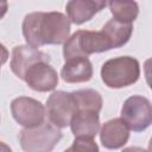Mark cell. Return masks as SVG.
Instances as JSON below:
<instances>
[{
  "instance_id": "13",
  "label": "cell",
  "mask_w": 152,
  "mask_h": 152,
  "mask_svg": "<svg viewBox=\"0 0 152 152\" xmlns=\"http://www.w3.org/2000/svg\"><path fill=\"white\" fill-rule=\"evenodd\" d=\"M61 76L66 83L88 82L93 77V65L87 57H75L65 61Z\"/></svg>"
},
{
  "instance_id": "22",
  "label": "cell",
  "mask_w": 152,
  "mask_h": 152,
  "mask_svg": "<svg viewBox=\"0 0 152 152\" xmlns=\"http://www.w3.org/2000/svg\"><path fill=\"white\" fill-rule=\"evenodd\" d=\"M64 152H71V150H70V147H69V148H66V150H65Z\"/></svg>"
},
{
  "instance_id": "8",
  "label": "cell",
  "mask_w": 152,
  "mask_h": 152,
  "mask_svg": "<svg viewBox=\"0 0 152 152\" xmlns=\"http://www.w3.org/2000/svg\"><path fill=\"white\" fill-rule=\"evenodd\" d=\"M24 81L26 84L36 91H51L58 84L57 71L49 64V62H37L31 65L25 76Z\"/></svg>"
},
{
  "instance_id": "10",
  "label": "cell",
  "mask_w": 152,
  "mask_h": 152,
  "mask_svg": "<svg viewBox=\"0 0 152 152\" xmlns=\"http://www.w3.org/2000/svg\"><path fill=\"white\" fill-rule=\"evenodd\" d=\"M129 139V128L121 118L106 121L100 131V140L103 147L118 150L127 144Z\"/></svg>"
},
{
  "instance_id": "14",
  "label": "cell",
  "mask_w": 152,
  "mask_h": 152,
  "mask_svg": "<svg viewBox=\"0 0 152 152\" xmlns=\"http://www.w3.org/2000/svg\"><path fill=\"white\" fill-rule=\"evenodd\" d=\"M101 32L109 40L112 49H116L124 46L129 40L133 32V26L132 24H125L115 19H110L103 25Z\"/></svg>"
},
{
  "instance_id": "5",
  "label": "cell",
  "mask_w": 152,
  "mask_h": 152,
  "mask_svg": "<svg viewBox=\"0 0 152 152\" xmlns=\"http://www.w3.org/2000/svg\"><path fill=\"white\" fill-rule=\"evenodd\" d=\"M77 112V104L72 93L63 90L53 91L46 100L48 121L57 128H65L70 125L72 115Z\"/></svg>"
},
{
  "instance_id": "20",
  "label": "cell",
  "mask_w": 152,
  "mask_h": 152,
  "mask_svg": "<svg viewBox=\"0 0 152 152\" xmlns=\"http://www.w3.org/2000/svg\"><path fill=\"white\" fill-rule=\"evenodd\" d=\"M8 10V4L6 1H0V19L6 14Z\"/></svg>"
},
{
  "instance_id": "1",
  "label": "cell",
  "mask_w": 152,
  "mask_h": 152,
  "mask_svg": "<svg viewBox=\"0 0 152 152\" xmlns=\"http://www.w3.org/2000/svg\"><path fill=\"white\" fill-rule=\"evenodd\" d=\"M23 36L28 46L64 44L70 34V20L61 12H33L23 20Z\"/></svg>"
},
{
  "instance_id": "7",
  "label": "cell",
  "mask_w": 152,
  "mask_h": 152,
  "mask_svg": "<svg viewBox=\"0 0 152 152\" xmlns=\"http://www.w3.org/2000/svg\"><path fill=\"white\" fill-rule=\"evenodd\" d=\"M13 119L24 128L39 126L45 118V107L40 101L27 96H19L11 102Z\"/></svg>"
},
{
  "instance_id": "4",
  "label": "cell",
  "mask_w": 152,
  "mask_h": 152,
  "mask_svg": "<svg viewBox=\"0 0 152 152\" xmlns=\"http://www.w3.org/2000/svg\"><path fill=\"white\" fill-rule=\"evenodd\" d=\"M63 134L49 121L33 128H24L19 133L20 146L25 152H51Z\"/></svg>"
},
{
  "instance_id": "6",
  "label": "cell",
  "mask_w": 152,
  "mask_h": 152,
  "mask_svg": "<svg viewBox=\"0 0 152 152\" xmlns=\"http://www.w3.org/2000/svg\"><path fill=\"white\" fill-rule=\"evenodd\" d=\"M121 119L134 132L145 131L152 122V107L148 99L133 95L121 107Z\"/></svg>"
},
{
  "instance_id": "16",
  "label": "cell",
  "mask_w": 152,
  "mask_h": 152,
  "mask_svg": "<svg viewBox=\"0 0 152 152\" xmlns=\"http://www.w3.org/2000/svg\"><path fill=\"white\" fill-rule=\"evenodd\" d=\"M108 6L113 19L125 24H132L139 14V6L135 1H109Z\"/></svg>"
},
{
  "instance_id": "19",
  "label": "cell",
  "mask_w": 152,
  "mask_h": 152,
  "mask_svg": "<svg viewBox=\"0 0 152 152\" xmlns=\"http://www.w3.org/2000/svg\"><path fill=\"white\" fill-rule=\"evenodd\" d=\"M122 152H148L147 150L145 148H141V147H138V146H131V147H127V148H124Z\"/></svg>"
},
{
  "instance_id": "3",
  "label": "cell",
  "mask_w": 152,
  "mask_h": 152,
  "mask_svg": "<svg viewBox=\"0 0 152 152\" xmlns=\"http://www.w3.org/2000/svg\"><path fill=\"white\" fill-rule=\"evenodd\" d=\"M110 43L106 36L99 31L78 30L69 37L63 45V56L68 61L75 57H87L91 53L104 52L110 50Z\"/></svg>"
},
{
  "instance_id": "9",
  "label": "cell",
  "mask_w": 152,
  "mask_h": 152,
  "mask_svg": "<svg viewBox=\"0 0 152 152\" xmlns=\"http://www.w3.org/2000/svg\"><path fill=\"white\" fill-rule=\"evenodd\" d=\"M49 62L50 57L40 51L39 49H34L26 45H17L12 50V58H11V70L12 72L20 80L24 81V76L27 69L37 62Z\"/></svg>"
},
{
  "instance_id": "21",
  "label": "cell",
  "mask_w": 152,
  "mask_h": 152,
  "mask_svg": "<svg viewBox=\"0 0 152 152\" xmlns=\"http://www.w3.org/2000/svg\"><path fill=\"white\" fill-rule=\"evenodd\" d=\"M0 152H12V150L10 148V146L2 141H0Z\"/></svg>"
},
{
  "instance_id": "18",
  "label": "cell",
  "mask_w": 152,
  "mask_h": 152,
  "mask_svg": "<svg viewBox=\"0 0 152 152\" xmlns=\"http://www.w3.org/2000/svg\"><path fill=\"white\" fill-rule=\"evenodd\" d=\"M8 57H10L8 50L5 48V45H4V44H1V43H0V66L7 62Z\"/></svg>"
},
{
  "instance_id": "11",
  "label": "cell",
  "mask_w": 152,
  "mask_h": 152,
  "mask_svg": "<svg viewBox=\"0 0 152 152\" xmlns=\"http://www.w3.org/2000/svg\"><path fill=\"white\" fill-rule=\"evenodd\" d=\"M106 5L107 2L101 0H71L66 2L65 10L68 19L76 25H81L90 20Z\"/></svg>"
},
{
  "instance_id": "17",
  "label": "cell",
  "mask_w": 152,
  "mask_h": 152,
  "mask_svg": "<svg viewBox=\"0 0 152 152\" xmlns=\"http://www.w3.org/2000/svg\"><path fill=\"white\" fill-rule=\"evenodd\" d=\"M71 152H99V146L90 138H75L70 146Z\"/></svg>"
},
{
  "instance_id": "12",
  "label": "cell",
  "mask_w": 152,
  "mask_h": 152,
  "mask_svg": "<svg viewBox=\"0 0 152 152\" xmlns=\"http://www.w3.org/2000/svg\"><path fill=\"white\" fill-rule=\"evenodd\" d=\"M69 126L75 138L94 139L100 129L99 113L89 110H77L72 115Z\"/></svg>"
},
{
  "instance_id": "15",
  "label": "cell",
  "mask_w": 152,
  "mask_h": 152,
  "mask_svg": "<svg viewBox=\"0 0 152 152\" xmlns=\"http://www.w3.org/2000/svg\"><path fill=\"white\" fill-rule=\"evenodd\" d=\"M77 110H89L100 113L102 109V96L94 89H80L72 91Z\"/></svg>"
},
{
  "instance_id": "2",
  "label": "cell",
  "mask_w": 152,
  "mask_h": 152,
  "mask_svg": "<svg viewBox=\"0 0 152 152\" xmlns=\"http://www.w3.org/2000/svg\"><path fill=\"white\" fill-rule=\"evenodd\" d=\"M139 62L131 56L110 58L101 68V78L103 83L114 89L132 86L139 80Z\"/></svg>"
}]
</instances>
